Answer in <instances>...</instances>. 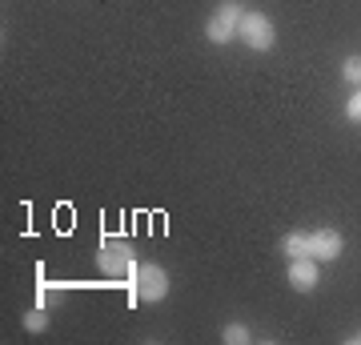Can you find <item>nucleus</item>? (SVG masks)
<instances>
[{
    "mask_svg": "<svg viewBox=\"0 0 361 345\" xmlns=\"http://www.w3.org/2000/svg\"><path fill=\"white\" fill-rule=\"evenodd\" d=\"M341 249H345V241H341V233H337V229L310 233V257H313V261H337Z\"/></svg>",
    "mask_w": 361,
    "mask_h": 345,
    "instance_id": "nucleus-6",
    "label": "nucleus"
},
{
    "mask_svg": "<svg viewBox=\"0 0 361 345\" xmlns=\"http://www.w3.org/2000/svg\"><path fill=\"white\" fill-rule=\"evenodd\" d=\"M341 77H345L353 89H361V56H345V61H341Z\"/></svg>",
    "mask_w": 361,
    "mask_h": 345,
    "instance_id": "nucleus-10",
    "label": "nucleus"
},
{
    "mask_svg": "<svg viewBox=\"0 0 361 345\" xmlns=\"http://www.w3.org/2000/svg\"><path fill=\"white\" fill-rule=\"evenodd\" d=\"M241 16H245L241 0H221L217 13L209 16V25H205L209 44H229V40L237 37V25H241Z\"/></svg>",
    "mask_w": 361,
    "mask_h": 345,
    "instance_id": "nucleus-3",
    "label": "nucleus"
},
{
    "mask_svg": "<svg viewBox=\"0 0 361 345\" xmlns=\"http://www.w3.org/2000/svg\"><path fill=\"white\" fill-rule=\"evenodd\" d=\"M345 121H353V125H361V89H353V97L345 101Z\"/></svg>",
    "mask_w": 361,
    "mask_h": 345,
    "instance_id": "nucleus-12",
    "label": "nucleus"
},
{
    "mask_svg": "<svg viewBox=\"0 0 361 345\" xmlns=\"http://www.w3.org/2000/svg\"><path fill=\"white\" fill-rule=\"evenodd\" d=\"M353 341H357V345H361V333H357V337H353Z\"/></svg>",
    "mask_w": 361,
    "mask_h": 345,
    "instance_id": "nucleus-13",
    "label": "nucleus"
},
{
    "mask_svg": "<svg viewBox=\"0 0 361 345\" xmlns=\"http://www.w3.org/2000/svg\"><path fill=\"white\" fill-rule=\"evenodd\" d=\"M237 37L245 40L253 52H269L277 32H273V20L265 13H245L241 16V25H237Z\"/></svg>",
    "mask_w": 361,
    "mask_h": 345,
    "instance_id": "nucleus-4",
    "label": "nucleus"
},
{
    "mask_svg": "<svg viewBox=\"0 0 361 345\" xmlns=\"http://www.w3.org/2000/svg\"><path fill=\"white\" fill-rule=\"evenodd\" d=\"M129 285H133V305L141 301V305H157V301H165L169 297V273L157 261H137L129 269Z\"/></svg>",
    "mask_w": 361,
    "mask_h": 345,
    "instance_id": "nucleus-1",
    "label": "nucleus"
},
{
    "mask_svg": "<svg viewBox=\"0 0 361 345\" xmlns=\"http://www.w3.org/2000/svg\"><path fill=\"white\" fill-rule=\"evenodd\" d=\"M285 277H289V285H293L297 293H310V289H317V282H322V273H317V261H313V257H297V261H289Z\"/></svg>",
    "mask_w": 361,
    "mask_h": 345,
    "instance_id": "nucleus-5",
    "label": "nucleus"
},
{
    "mask_svg": "<svg viewBox=\"0 0 361 345\" xmlns=\"http://www.w3.org/2000/svg\"><path fill=\"white\" fill-rule=\"evenodd\" d=\"M37 301H40V305H61V301H65V285L40 282V289H37Z\"/></svg>",
    "mask_w": 361,
    "mask_h": 345,
    "instance_id": "nucleus-9",
    "label": "nucleus"
},
{
    "mask_svg": "<svg viewBox=\"0 0 361 345\" xmlns=\"http://www.w3.org/2000/svg\"><path fill=\"white\" fill-rule=\"evenodd\" d=\"M97 265H101L104 277H129V269L137 265V253H133L129 237H104L101 249H97Z\"/></svg>",
    "mask_w": 361,
    "mask_h": 345,
    "instance_id": "nucleus-2",
    "label": "nucleus"
},
{
    "mask_svg": "<svg viewBox=\"0 0 361 345\" xmlns=\"http://www.w3.org/2000/svg\"><path fill=\"white\" fill-rule=\"evenodd\" d=\"M221 341L225 345H245V341H253V333H249V325H241V321H229V325L221 329Z\"/></svg>",
    "mask_w": 361,
    "mask_h": 345,
    "instance_id": "nucleus-8",
    "label": "nucleus"
},
{
    "mask_svg": "<svg viewBox=\"0 0 361 345\" xmlns=\"http://www.w3.org/2000/svg\"><path fill=\"white\" fill-rule=\"evenodd\" d=\"M25 329H28V333H44V329H49L44 305H40V309H28V313H25Z\"/></svg>",
    "mask_w": 361,
    "mask_h": 345,
    "instance_id": "nucleus-11",
    "label": "nucleus"
},
{
    "mask_svg": "<svg viewBox=\"0 0 361 345\" xmlns=\"http://www.w3.org/2000/svg\"><path fill=\"white\" fill-rule=\"evenodd\" d=\"M281 253L289 257V261L310 257V233H285V237H281Z\"/></svg>",
    "mask_w": 361,
    "mask_h": 345,
    "instance_id": "nucleus-7",
    "label": "nucleus"
}]
</instances>
